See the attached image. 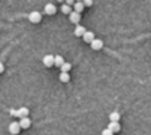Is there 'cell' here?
<instances>
[{
	"instance_id": "16",
	"label": "cell",
	"mask_w": 151,
	"mask_h": 135,
	"mask_svg": "<svg viewBox=\"0 0 151 135\" xmlns=\"http://www.w3.org/2000/svg\"><path fill=\"white\" fill-rule=\"evenodd\" d=\"M110 120L111 121H119L120 120V114L117 113V111H112V113L110 114Z\"/></svg>"
},
{
	"instance_id": "15",
	"label": "cell",
	"mask_w": 151,
	"mask_h": 135,
	"mask_svg": "<svg viewBox=\"0 0 151 135\" xmlns=\"http://www.w3.org/2000/svg\"><path fill=\"white\" fill-rule=\"evenodd\" d=\"M61 10H62L63 14H71L72 8H71V5H68V4H63L61 6Z\"/></svg>"
},
{
	"instance_id": "9",
	"label": "cell",
	"mask_w": 151,
	"mask_h": 135,
	"mask_svg": "<svg viewBox=\"0 0 151 135\" xmlns=\"http://www.w3.org/2000/svg\"><path fill=\"white\" fill-rule=\"evenodd\" d=\"M108 129H111L113 131V133H119L120 131V129H121V125H120V123L119 121H111L110 124H108Z\"/></svg>"
},
{
	"instance_id": "13",
	"label": "cell",
	"mask_w": 151,
	"mask_h": 135,
	"mask_svg": "<svg viewBox=\"0 0 151 135\" xmlns=\"http://www.w3.org/2000/svg\"><path fill=\"white\" fill-rule=\"evenodd\" d=\"M63 63H64L63 57H61V55H55V57H54V65H55V67L61 68L62 65H63Z\"/></svg>"
},
{
	"instance_id": "4",
	"label": "cell",
	"mask_w": 151,
	"mask_h": 135,
	"mask_svg": "<svg viewBox=\"0 0 151 135\" xmlns=\"http://www.w3.org/2000/svg\"><path fill=\"white\" fill-rule=\"evenodd\" d=\"M81 20V13H78V11H71V14H69V21L71 23H73V24H78Z\"/></svg>"
},
{
	"instance_id": "22",
	"label": "cell",
	"mask_w": 151,
	"mask_h": 135,
	"mask_svg": "<svg viewBox=\"0 0 151 135\" xmlns=\"http://www.w3.org/2000/svg\"><path fill=\"white\" fill-rule=\"evenodd\" d=\"M57 1H59V3H63V1H64V0H57Z\"/></svg>"
},
{
	"instance_id": "18",
	"label": "cell",
	"mask_w": 151,
	"mask_h": 135,
	"mask_svg": "<svg viewBox=\"0 0 151 135\" xmlns=\"http://www.w3.org/2000/svg\"><path fill=\"white\" fill-rule=\"evenodd\" d=\"M113 134H115L113 131L111 130V129H108V128H107V129H103L102 130V135H113Z\"/></svg>"
},
{
	"instance_id": "19",
	"label": "cell",
	"mask_w": 151,
	"mask_h": 135,
	"mask_svg": "<svg viewBox=\"0 0 151 135\" xmlns=\"http://www.w3.org/2000/svg\"><path fill=\"white\" fill-rule=\"evenodd\" d=\"M83 4H84V6H92L93 0H83Z\"/></svg>"
},
{
	"instance_id": "20",
	"label": "cell",
	"mask_w": 151,
	"mask_h": 135,
	"mask_svg": "<svg viewBox=\"0 0 151 135\" xmlns=\"http://www.w3.org/2000/svg\"><path fill=\"white\" fill-rule=\"evenodd\" d=\"M74 3H76V0H65V4H68V5H74Z\"/></svg>"
},
{
	"instance_id": "3",
	"label": "cell",
	"mask_w": 151,
	"mask_h": 135,
	"mask_svg": "<svg viewBox=\"0 0 151 135\" xmlns=\"http://www.w3.org/2000/svg\"><path fill=\"white\" fill-rule=\"evenodd\" d=\"M91 48L93 49V50H101V49L103 48V41L101 40V39H93V40L91 41Z\"/></svg>"
},
{
	"instance_id": "11",
	"label": "cell",
	"mask_w": 151,
	"mask_h": 135,
	"mask_svg": "<svg viewBox=\"0 0 151 135\" xmlns=\"http://www.w3.org/2000/svg\"><path fill=\"white\" fill-rule=\"evenodd\" d=\"M82 38H83V40L86 41V43H90V44H91V41L94 39V34L92 31H86Z\"/></svg>"
},
{
	"instance_id": "8",
	"label": "cell",
	"mask_w": 151,
	"mask_h": 135,
	"mask_svg": "<svg viewBox=\"0 0 151 135\" xmlns=\"http://www.w3.org/2000/svg\"><path fill=\"white\" fill-rule=\"evenodd\" d=\"M19 124H20L22 129H28V128L30 126L32 121H30V119H29L28 116H25V118H20V121H19Z\"/></svg>"
},
{
	"instance_id": "1",
	"label": "cell",
	"mask_w": 151,
	"mask_h": 135,
	"mask_svg": "<svg viewBox=\"0 0 151 135\" xmlns=\"http://www.w3.org/2000/svg\"><path fill=\"white\" fill-rule=\"evenodd\" d=\"M28 18H29V21L30 23H33V24H38V23H40V20H42V14L39 11L34 10L29 14Z\"/></svg>"
},
{
	"instance_id": "12",
	"label": "cell",
	"mask_w": 151,
	"mask_h": 135,
	"mask_svg": "<svg viewBox=\"0 0 151 135\" xmlns=\"http://www.w3.org/2000/svg\"><path fill=\"white\" fill-rule=\"evenodd\" d=\"M69 79H71V76H69V74H68L67 71H62V73L59 74V80L62 81V83H68Z\"/></svg>"
},
{
	"instance_id": "10",
	"label": "cell",
	"mask_w": 151,
	"mask_h": 135,
	"mask_svg": "<svg viewBox=\"0 0 151 135\" xmlns=\"http://www.w3.org/2000/svg\"><path fill=\"white\" fill-rule=\"evenodd\" d=\"M86 28L84 26H82V25H77L76 26V29H74V35L76 37H83V34L86 33Z\"/></svg>"
},
{
	"instance_id": "7",
	"label": "cell",
	"mask_w": 151,
	"mask_h": 135,
	"mask_svg": "<svg viewBox=\"0 0 151 135\" xmlns=\"http://www.w3.org/2000/svg\"><path fill=\"white\" fill-rule=\"evenodd\" d=\"M28 114H29V109L28 108H25V106H23V108H20V109L16 110L15 118H25V116H28Z\"/></svg>"
},
{
	"instance_id": "2",
	"label": "cell",
	"mask_w": 151,
	"mask_h": 135,
	"mask_svg": "<svg viewBox=\"0 0 151 135\" xmlns=\"http://www.w3.org/2000/svg\"><path fill=\"white\" fill-rule=\"evenodd\" d=\"M20 124H19V121H13V123L9 124V133L13 134V135H16L19 134V131H20Z\"/></svg>"
},
{
	"instance_id": "14",
	"label": "cell",
	"mask_w": 151,
	"mask_h": 135,
	"mask_svg": "<svg viewBox=\"0 0 151 135\" xmlns=\"http://www.w3.org/2000/svg\"><path fill=\"white\" fill-rule=\"evenodd\" d=\"M73 6H74V10L78 11V13H82V11H83V9H84L83 1H76Z\"/></svg>"
},
{
	"instance_id": "17",
	"label": "cell",
	"mask_w": 151,
	"mask_h": 135,
	"mask_svg": "<svg viewBox=\"0 0 151 135\" xmlns=\"http://www.w3.org/2000/svg\"><path fill=\"white\" fill-rule=\"evenodd\" d=\"M71 68H72V64H71V63H63V65H62V67H61V70L62 71H67V73H68V71H69L71 70Z\"/></svg>"
},
{
	"instance_id": "23",
	"label": "cell",
	"mask_w": 151,
	"mask_h": 135,
	"mask_svg": "<svg viewBox=\"0 0 151 135\" xmlns=\"http://www.w3.org/2000/svg\"><path fill=\"white\" fill-rule=\"evenodd\" d=\"M76 1H83V0H76Z\"/></svg>"
},
{
	"instance_id": "21",
	"label": "cell",
	"mask_w": 151,
	"mask_h": 135,
	"mask_svg": "<svg viewBox=\"0 0 151 135\" xmlns=\"http://www.w3.org/2000/svg\"><path fill=\"white\" fill-rule=\"evenodd\" d=\"M4 71V65H3V63H0V73H3Z\"/></svg>"
},
{
	"instance_id": "6",
	"label": "cell",
	"mask_w": 151,
	"mask_h": 135,
	"mask_svg": "<svg viewBox=\"0 0 151 135\" xmlns=\"http://www.w3.org/2000/svg\"><path fill=\"white\" fill-rule=\"evenodd\" d=\"M44 13L47 15H53L57 13V8H55L54 4H51V3H49V4H47L44 6Z\"/></svg>"
},
{
	"instance_id": "5",
	"label": "cell",
	"mask_w": 151,
	"mask_h": 135,
	"mask_svg": "<svg viewBox=\"0 0 151 135\" xmlns=\"http://www.w3.org/2000/svg\"><path fill=\"white\" fill-rule=\"evenodd\" d=\"M43 64H44L47 68L53 67V65H54V57H53V55H51V54L45 55V57L43 58Z\"/></svg>"
}]
</instances>
